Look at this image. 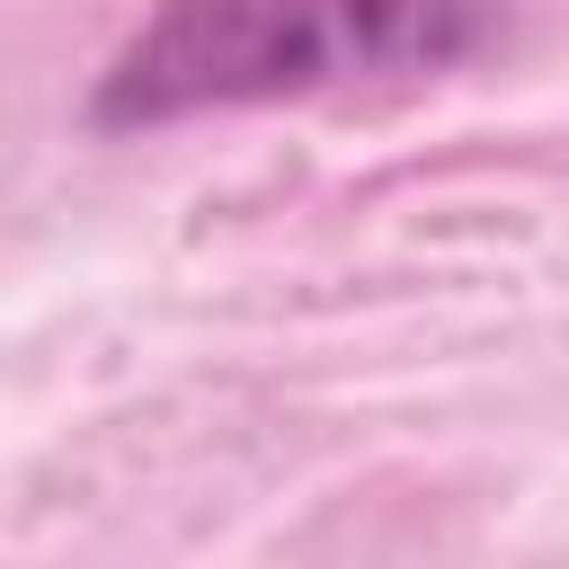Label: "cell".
Listing matches in <instances>:
<instances>
[{"label": "cell", "instance_id": "6da1fadb", "mask_svg": "<svg viewBox=\"0 0 569 569\" xmlns=\"http://www.w3.org/2000/svg\"><path fill=\"white\" fill-rule=\"evenodd\" d=\"M498 0H160L98 80V124H178L338 80H409L471 62Z\"/></svg>", "mask_w": 569, "mask_h": 569}]
</instances>
